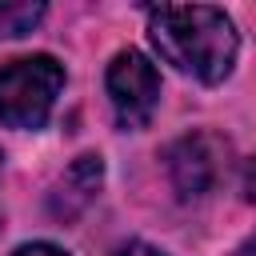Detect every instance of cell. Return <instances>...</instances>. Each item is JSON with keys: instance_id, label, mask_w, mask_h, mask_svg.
<instances>
[{"instance_id": "obj_1", "label": "cell", "mask_w": 256, "mask_h": 256, "mask_svg": "<svg viewBox=\"0 0 256 256\" xmlns=\"http://www.w3.org/2000/svg\"><path fill=\"white\" fill-rule=\"evenodd\" d=\"M148 36L156 52L200 84H220L236 64V28L212 4H160L148 8Z\"/></svg>"}, {"instance_id": "obj_2", "label": "cell", "mask_w": 256, "mask_h": 256, "mask_svg": "<svg viewBox=\"0 0 256 256\" xmlns=\"http://www.w3.org/2000/svg\"><path fill=\"white\" fill-rule=\"evenodd\" d=\"M64 88V64L52 56H20L0 68V124L44 128L56 96Z\"/></svg>"}, {"instance_id": "obj_3", "label": "cell", "mask_w": 256, "mask_h": 256, "mask_svg": "<svg viewBox=\"0 0 256 256\" xmlns=\"http://www.w3.org/2000/svg\"><path fill=\"white\" fill-rule=\"evenodd\" d=\"M108 96H112V112H116L120 128H144L160 104L156 64L136 48L116 52L108 64Z\"/></svg>"}, {"instance_id": "obj_4", "label": "cell", "mask_w": 256, "mask_h": 256, "mask_svg": "<svg viewBox=\"0 0 256 256\" xmlns=\"http://www.w3.org/2000/svg\"><path fill=\"white\" fill-rule=\"evenodd\" d=\"M168 172L184 200H200L220 180V140L196 132L168 148Z\"/></svg>"}, {"instance_id": "obj_5", "label": "cell", "mask_w": 256, "mask_h": 256, "mask_svg": "<svg viewBox=\"0 0 256 256\" xmlns=\"http://www.w3.org/2000/svg\"><path fill=\"white\" fill-rule=\"evenodd\" d=\"M100 184H104V160L92 156V152H88V156H76V160L64 168V176L52 184V192H48L52 216H56V220H76V216L96 200Z\"/></svg>"}, {"instance_id": "obj_6", "label": "cell", "mask_w": 256, "mask_h": 256, "mask_svg": "<svg viewBox=\"0 0 256 256\" xmlns=\"http://www.w3.org/2000/svg\"><path fill=\"white\" fill-rule=\"evenodd\" d=\"M40 16H44V4H32V0L0 4V40H4V36H24V32H32Z\"/></svg>"}, {"instance_id": "obj_7", "label": "cell", "mask_w": 256, "mask_h": 256, "mask_svg": "<svg viewBox=\"0 0 256 256\" xmlns=\"http://www.w3.org/2000/svg\"><path fill=\"white\" fill-rule=\"evenodd\" d=\"M12 256H68V252L56 248V244H24V248H16Z\"/></svg>"}, {"instance_id": "obj_8", "label": "cell", "mask_w": 256, "mask_h": 256, "mask_svg": "<svg viewBox=\"0 0 256 256\" xmlns=\"http://www.w3.org/2000/svg\"><path fill=\"white\" fill-rule=\"evenodd\" d=\"M116 256H164V252H160V248H152V244H144V240H132V244L116 248Z\"/></svg>"}, {"instance_id": "obj_9", "label": "cell", "mask_w": 256, "mask_h": 256, "mask_svg": "<svg viewBox=\"0 0 256 256\" xmlns=\"http://www.w3.org/2000/svg\"><path fill=\"white\" fill-rule=\"evenodd\" d=\"M244 200H252V204H256V156L244 164Z\"/></svg>"}]
</instances>
